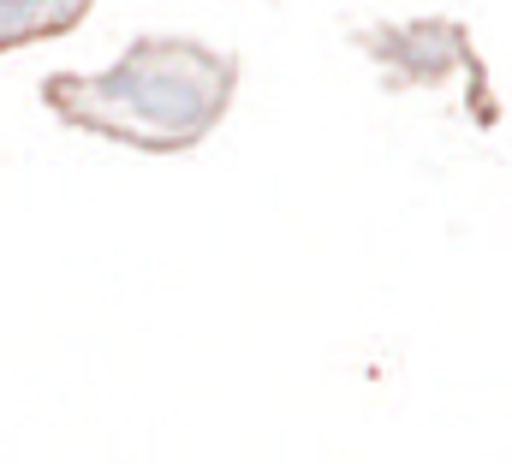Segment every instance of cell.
Instances as JSON below:
<instances>
[{
    "label": "cell",
    "mask_w": 512,
    "mask_h": 464,
    "mask_svg": "<svg viewBox=\"0 0 512 464\" xmlns=\"http://www.w3.org/2000/svg\"><path fill=\"white\" fill-rule=\"evenodd\" d=\"M376 60L387 66V78L399 84H423V78H441L447 66H465V72H483L465 30L447 24V18H429V24H405V30H370L358 36Z\"/></svg>",
    "instance_id": "2"
},
{
    "label": "cell",
    "mask_w": 512,
    "mask_h": 464,
    "mask_svg": "<svg viewBox=\"0 0 512 464\" xmlns=\"http://www.w3.org/2000/svg\"><path fill=\"white\" fill-rule=\"evenodd\" d=\"M239 96V60L197 36H137L108 72H48L42 108L66 131L143 155L197 149Z\"/></svg>",
    "instance_id": "1"
},
{
    "label": "cell",
    "mask_w": 512,
    "mask_h": 464,
    "mask_svg": "<svg viewBox=\"0 0 512 464\" xmlns=\"http://www.w3.org/2000/svg\"><path fill=\"white\" fill-rule=\"evenodd\" d=\"M96 0H0V54H18L30 42L72 36L90 18Z\"/></svg>",
    "instance_id": "3"
}]
</instances>
